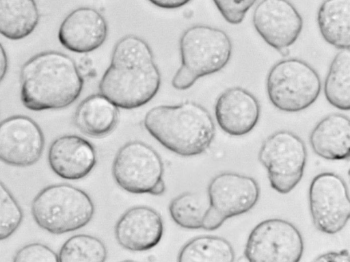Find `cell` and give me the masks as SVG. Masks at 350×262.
<instances>
[{
  "label": "cell",
  "instance_id": "6da1fadb",
  "mask_svg": "<svg viewBox=\"0 0 350 262\" xmlns=\"http://www.w3.org/2000/svg\"><path fill=\"white\" fill-rule=\"evenodd\" d=\"M160 86L161 75L148 43L134 35L122 38L100 81V93L118 107L131 109L151 101Z\"/></svg>",
  "mask_w": 350,
  "mask_h": 262
},
{
  "label": "cell",
  "instance_id": "7a4b0ae2",
  "mask_svg": "<svg viewBox=\"0 0 350 262\" xmlns=\"http://www.w3.org/2000/svg\"><path fill=\"white\" fill-rule=\"evenodd\" d=\"M20 81L21 101L33 111L66 107L78 99L83 86L75 62L55 51L41 52L26 61Z\"/></svg>",
  "mask_w": 350,
  "mask_h": 262
},
{
  "label": "cell",
  "instance_id": "3957f363",
  "mask_svg": "<svg viewBox=\"0 0 350 262\" xmlns=\"http://www.w3.org/2000/svg\"><path fill=\"white\" fill-rule=\"evenodd\" d=\"M144 125L164 147L185 157L204 152L215 135V123L209 112L192 101L154 107L146 114Z\"/></svg>",
  "mask_w": 350,
  "mask_h": 262
},
{
  "label": "cell",
  "instance_id": "277c9868",
  "mask_svg": "<svg viewBox=\"0 0 350 262\" xmlns=\"http://www.w3.org/2000/svg\"><path fill=\"white\" fill-rule=\"evenodd\" d=\"M232 50L224 31L201 25L189 27L180 39L181 65L172 79V86L187 90L199 78L219 71L228 63Z\"/></svg>",
  "mask_w": 350,
  "mask_h": 262
},
{
  "label": "cell",
  "instance_id": "5b68a950",
  "mask_svg": "<svg viewBox=\"0 0 350 262\" xmlns=\"http://www.w3.org/2000/svg\"><path fill=\"white\" fill-rule=\"evenodd\" d=\"M31 213L42 228L62 234L88 224L94 215V205L82 189L69 184H55L44 188L34 198Z\"/></svg>",
  "mask_w": 350,
  "mask_h": 262
},
{
  "label": "cell",
  "instance_id": "8992f818",
  "mask_svg": "<svg viewBox=\"0 0 350 262\" xmlns=\"http://www.w3.org/2000/svg\"><path fill=\"white\" fill-rule=\"evenodd\" d=\"M268 97L278 109L302 111L318 98L321 81L317 72L297 58L282 60L269 70L266 81Z\"/></svg>",
  "mask_w": 350,
  "mask_h": 262
},
{
  "label": "cell",
  "instance_id": "52a82bcc",
  "mask_svg": "<svg viewBox=\"0 0 350 262\" xmlns=\"http://www.w3.org/2000/svg\"><path fill=\"white\" fill-rule=\"evenodd\" d=\"M163 164L158 153L150 146L132 141L118 151L112 166L116 183L134 194L161 195L165 189Z\"/></svg>",
  "mask_w": 350,
  "mask_h": 262
},
{
  "label": "cell",
  "instance_id": "ba28073f",
  "mask_svg": "<svg viewBox=\"0 0 350 262\" xmlns=\"http://www.w3.org/2000/svg\"><path fill=\"white\" fill-rule=\"evenodd\" d=\"M306 157L304 142L288 131H279L269 135L258 153L271 187L280 194L290 192L300 181Z\"/></svg>",
  "mask_w": 350,
  "mask_h": 262
},
{
  "label": "cell",
  "instance_id": "9c48e42d",
  "mask_svg": "<svg viewBox=\"0 0 350 262\" xmlns=\"http://www.w3.org/2000/svg\"><path fill=\"white\" fill-rule=\"evenodd\" d=\"M259 195V186L252 177L232 172L217 175L208 187V207L202 228L214 231L228 218L246 213Z\"/></svg>",
  "mask_w": 350,
  "mask_h": 262
},
{
  "label": "cell",
  "instance_id": "30bf717a",
  "mask_svg": "<svg viewBox=\"0 0 350 262\" xmlns=\"http://www.w3.org/2000/svg\"><path fill=\"white\" fill-rule=\"evenodd\" d=\"M303 251L298 229L286 220L274 218L264 220L252 229L244 254L250 262H297Z\"/></svg>",
  "mask_w": 350,
  "mask_h": 262
},
{
  "label": "cell",
  "instance_id": "8fae6325",
  "mask_svg": "<svg viewBox=\"0 0 350 262\" xmlns=\"http://www.w3.org/2000/svg\"><path fill=\"white\" fill-rule=\"evenodd\" d=\"M310 210L314 226L334 234L340 231L350 217V200L347 185L338 175L323 172L312 180L309 189Z\"/></svg>",
  "mask_w": 350,
  "mask_h": 262
},
{
  "label": "cell",
  "instance_id": "7c38bea8",
  "mask_svg": "<svg viewBox=\"0 0 350 262\" xmlns=\"http://www.w3.org/2000/svg\"><path fill=\"white\" fill-rule=\"evenodd\" d=\"M44 145L42 131L31 118L16 115L0 122V160L27 166L40 157Z\"/></svg>",
  "mask_w": 350,
  "mask_h": 262
},
{
  "label": "cell",
  "instance_id": "4fadbf2b",
  "mask_svg": "<svg viewBox=\"0 0 350 262\" xmlns=\"http://www.w3.org/2000/svg\"><path fill=\"white\" fill-rule=\"evenodd\" d=\"M252 22L262 38L278 51L291 46L303 28L301 16L288 0H262Z\"/></svg>",
  "mask_w": 350,
  "mask_h": 262
},
{
  "label": "cell",
  "instance_id": "5bb4252c",
  "mask_svg": "<svg viewBox=\"0 0 350 262\" xmlns=\"http://www.w3.org/2000/svg\"><path fill=\"white\" fill-rule=\"evenodd\" d=\"M107 32V23L102 14L92 8L81 7L64 19L59 29L58 39L69 51L88 53L104 43Z\"/></svg>",
  "mask_w": 350,
  "mask_h": 262
},
{
  "label": "cell",
  "instance_id": "9a60e30c",
  "mask_svg": "<svg viewBox=\"0 0 350 262\" xmlns=\"http://www.w3.org/2000/svg\"><path fill=\"white\" fill-rule=\"evenodd\" d=\"M163 232L161 215L146 206L130 208L120 218L115 227L118 244L129 250L139 252L152 248Z\"/></svg>",
  "mask_w": 350,
  "mask_h": 262
},
{
  "label": "cell",
  "instance_id": "2e32d148",
  "mask_svg": "<svg viewBox=\"0 0 350 262\" xmlns=\"http://www.w3.org/2000/svg\"><path fill=\"white\" fill-rule=\"evenodd\" d=\"M260 112L257 99L240 87L230 88L222 92L215 106L217 124L231 135H243L250 132L258 121Z\"/></svg>",
  "mask_w": 350,
  "mask_h": 262
},
{
  "label": "cell",
  "instance_id": "e0dca14e",
  "mask_svg": "<svg viewBox=\"0 0 350 262\" xmlns=\"http://www.w3.org/2000/svg\"><path fill=\"white\" fill-rule=\"evenodd\" d=\"M51 168L60 177L77 180L87 176L96 163L92 144L75 135H66L55 140L48 154Z\"/></svg>",
  "mask_w": 350,
  "mask_h": 262
},
{
  "label": "cell",
  "instance_id": "ac0fdd59",
  "mask_svg": "<svg viewBox=\"0 0 350 262\" xmlns=\"http://www.w3.org/2000/svg\"><path fill=\"white\" fill-rule=\"evenodd\" d=\"M310 143L314 152L329 160L347 159L350 155V120L341 114L323 118L312 129Z\"/></svg>",
  "mask_w": 350,
  "mask_h": 262
},
{
  "label": "cell",
  "instance_id": "d6986e66",
  "mask_svg": "<svg viewBox=\"0 0 350 262\" xmlns=\"http://www.w3.org/2000/svg\"><path fill=\"white\" fill-rule=\"evenodd\" d=\"M118 107L101 93L92 94L77 106L74 123L83 133L102 137L109 133L118 123Z\"/></svg>",
  "mask_w": 350,
  "mask_h": 262
},
{
  "label": "cell",
  "instance_id": "ffe728a7",
  "mask_svg": "<svg viewBox=\"0 0 350 262\" xmlns=\"http://www.w3.org/2000/svg\"><path fill=\"white\" fill-rule=\"evenodd\" d=\"M324 40L340 50L350 47V0H325L317 14Z\"/></svg>",
  "mask_w": 350,
  "mask_h": 262
},
{
  "label": "cell",
  "instance_id": "44dd1931",
  "mask_svg": "<svg viewBox=\"0 0 350 262\" xmlns=\"http://www.w3.org/2000/svg\"><path fill=\"white\" fill-rule=\"evenodd\" d=\"M40 13L35 0H0V34L21 40L37 27Z\"/></svg>",
  "mask_w": 350,
  "mask_h": 262
},
{
  "label": "cell",
  "instance_id": "7402d4cb",
  "mask_svg": "<svg viewBox=\"0 0 350 262\" xmlns=\"http://www.w3.org/2000/svg\"><path fill=\"white\" fill-rule=\"evenodd\" d=\"M327 101L334 107L350 109V51L342 49L333 59L324 84Z\"/></svg>",
  "mask_w": 350,
  "mask_h": 262
},
{
  "label": "cell",
  "instance_id": "603a6c76",
  "mask_svg": "<svg viewBox=\"0 0 350 262\" xmlns=\"http://www.w3.org/2000/svg\"><path fill=\"white\" fill-rule=\"evenodd\" d=\"M234 252L224 238L204 235L192 239L180 250V262H232Z\"/></svg>",
  "mask_w": 350,
  "mask_h": 262
},
{
  "label": "cell",
  "instance_id": "cb8c5ba5",
  "mask_svg": "<svg viewBox=\"0 0 350 262\" xmlns=\"http://www.w3.org/2000/svg\"><path fill=\"white\" fill-rule=\"evenodd\" d=\"M208 207V198L198 193L185 192L175 197L170 204L172 220L187 229L202 228L204 215Z\"/></svg>",
  "mask_w": 350,
  "mask_h": 262
},
{
  "label": "cell",
  "instance_id": "d4e9b609",
  "mask_svg": "<svg viewBox=\"0 0 350 262\" xmlns=\"http://www.w3.org/2000/svg\"><path fill=\"white\" fill-rule=\"evenodd\" d=\"M106 258L104 244L99 239L85 234L70 237L58 254L59 262H103Z\"/></svg>",
  "mask_w": 350,
  "mask_h": 262
},
{
  "label": "cell",
  "instance_id": "484cf974",
  "mask_svg": "<svg viewBox=\"0 0 350 262\" xmlns=\"http://www.w3.org/2000/svg\"><path fill=\"white\" fill-rule=\"evenodd\" d=\"M23 211L11 192L0 181V240L10 237L19 226Z\"/></svg>",
  "mask_w": 350,
  "mask_h": 262
},
{
  "label": "cell",
  "instance_id": "4316f807",
  "mask_svg": "<svg viewBox=\"0 0 350 262\" xmlns=\"http://www.w3.org/2000/svg\"><path fill=\"white\" fill-rule=\"evenodd\" d=\"M257 0H213L217 8L229 23H241L247 12Z\"/></svg>",
  "mask_w": 350,
  "mask_h": 262
},
{
  "label": "cell",
  "instance_id": "83f0119b",
  "mask_svg": "<svg viewBox=\"0 0 350 262\" xmlns=\"http://www.w3.org/2000/svg\"><path fill=\"white\" fill-rule=\"evenodd\" d=\"M17 262H58V255L48 246L33 243L25 246L15 254Z\"/></svg>",
  "mask_w": 350,
  "mask_h": 262
},
{
  "label": "cell",
  "instance_id": "f1b7e54d",
  "mask_svg": "<svg viewBox=\"0 0 350 262\" xmlns=\"http://www.w3.org/2000/svg\"><path fill=\"white\" fill-rule=\"evenodd\" d=\"M349 252L347 250H342L340 252H329L319 256L314 261L320 262H349Z\"/></svg>",
  "mask_w": 350,
  "mask_h": 262
},
{
  "label": "cell",
  "instance_id": "f546056e",
  "mask_svg": "<svg viewBox=\"0 0 350 262\" xmlns=\"http://www.w3.org/2000/svg\"><path fill=\"white\" fill-rule=\"evenodd\" d=\"M153 5L164 9H175L180 8L191 0H148Z\"/></svg>",
  "mask_w": 350,
  "mask_h": 262
},
{
  "label": "cell",
  "instance_id": "4dcf8cb0",
  "mask_svg": "<svg viewBox=\"0 0 350 262\" xmlns=\"http://www.w3.org/2000/svg\"><path fill=\"white\" fill-rule=\"evenodd\" d=\"M8 66V62L6 52L0 43V83L5 76Z\"/></svg>",
  "mask_w": 350,
  "mask_h": 262
}]
</instances>
